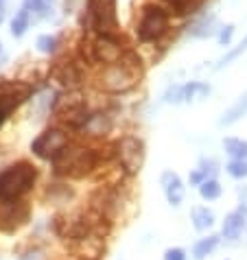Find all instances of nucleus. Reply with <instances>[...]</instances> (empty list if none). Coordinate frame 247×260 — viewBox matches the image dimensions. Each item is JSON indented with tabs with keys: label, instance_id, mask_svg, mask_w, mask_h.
I'll return each mask as SVG.
<instances>
[{
	"label": "nucleus",
	"instance_id": "1",
	"mask_svg": "<svg viewBox=\"0 0 247 260\" xmlns=\"http://www.w3.org/2000/svg\"><path fill=\"white\" fill-rule=\"evenodd\" d=\"M38 166L18 160L0 171V206H9L22 201L28 192L33 190L38 182Z\"/></svg>",
	"mask_w": 247,
	"mask_h": 260
},
{
	"label": "nucleus",
	"instance_id": "2",
	"mask_svg": "<svg viewBox=\"0 0 247 260\" xmlns=\"http://www.w3.org/2000/svg\"><path fill=\"white\" fill-rule=\"evenodd\" d=\"M103 162V153L99 149L79 147V144H68L53 162V173L61 177H85Z\"/></svg>",
	"mask_w": 247,
	"mask_h": 260
},
{
	"label": "nucleus",
	"instance_id": "3",
	"mask_svg": "<svg viewBox=\"0 0 247 260\" xmlns=\"http://www.w3.org/2000/svg\"><path fill=\"white\" fill-rule=\"evenodd\" d=\"M140 79V59H136L134 55H125L120 61L103 66V70L97 77V85L105 92H127L132 90L136 81Z\"/></svg>",
	"mask_w": 247,
	"mask_h": 260
},
{
	"label": "nucleus",
	"instance_id": "4",
	"mask_svg": "<svg viewBox=\"0 0 247 260\" xmlns=\"http://www.w3.org/2000/svg\"><path fill=\"white\" fill-rule=\"evenodd\" d=\"M169 26H171L169 11L158 5H147L140 11L136 35L142 44H151V42H158L160 38H164V35L169 33Z\"/></svg>",
	"mask_w": 247,
	"mask_h": 260
},
{
	"label": "nucleus",
	"instance_id": "5",
	"mask_svg": "<svg viewBox=\"0 0 247 260\" xmlns=\"http://www.w3.org/2000/svg\"><path fill=\"white\" fill-rule=\"evenodd\" d=\"M88 28L97 35H118L116 0H88Z\"/></svg>",
	"mask_w": 247,
	"mask_h": 260
},
{
	"label": "nucleus",
	"instance_id": "6",
	"mask_svg": "<svg viewBox=\"0 0 247 260\" xmlns=\"http://www.w3.org/2000/svg\"><path fill=\"white\" fill-rule=\"evenodd\" d=\"M127 55L122 48L118 35H97L88 40V59L101 66H110V63L120 61Z\"/></svg>",
	"mask_w": 247,
	"mask_h": 260
},
{
	"label": "nucleus",
	"instance_id": "7",
	"mask_svg": "<svg viewBox=\"0 0 247 260\" xmlns=\"http://www.w3.org/2000/svg\"><path fill=\"white\" fill-rule=\"evenodd\" d=\"M68 144H70V138L64 129L50 127V129H46V132H42L38 138L31 142V151H33V155L40 157V160L53 162L55 157L68 147Z\"/></svg>",
	"mask_w": 247,
	"mask_h": 260
},
{
	"label": "nucleus",
	"instance_id": "8",
	"mask_svg": "<svg viewBox=\"0 0 247 260\" xmlns=\"http://www.w3.org/2000/svg\"><path fill=\"white\" fill-rule=\"evenodd\" d=\"M31 88L22 83H0V127L5 125V120L11 116L13 110H18V105L28 99Z\"/></svg>",
	"mask_w": 247,
	"mask_h": 260
},
{
	"label": "nucleus",
	"instance_id": "9",
	"mask_svg": "<svg viewBox=\"0 0 247 260\" xmlns=\"http://www.w3.org/2000/svg\"><path fill=\"white\" fill-rule=\"evenodd\" d=\"M116 157H118L120 166L125 169L127 173H138L142 166V160H144V147L140 140L136 138H125L116 144Z\"/></svg>",
	"mask_w": 247,
	"mask_h": 260
},
{
	"label": "nucleus",
	"instance_id": "10",
	"mask_svg": "<svg viewBox=\"0 0 247 260\" xmlns=\"http://www.w3.org/2000/svg\"><path fill=\"white\" fill-rule=\"evenodd\" d=\"M26 221H28V208L22 201L3 206V212H0V230H5V232H16Z\"/></svg>",
	"mask_w": 247,
	"mask_h": 260
},
{
	"label": "nucleus",
	"instance_id": "11",
	"mask_svg": "<svg viewBox=\"0 0 247 260\" xmlns=\"http://www.w3.org/2000/svg\"><path fill=\"white\" fill-rule=\"evenodd\" d=\"M160 184H162V190L166 194V201L171 206H179L184 201V194H186V188L181 184V179L175 171H164L162 177H160Z\"/></svg>",
	"mask_w": 247,
	"mask_h": 260
},
{
	"label": "nucleus",
	"instance_id": "12",
	"mask_svg": "<svg viewBox=\"0 0 247 260\" xmlns=\"http://www.w3.org/2000/svg\"><path fill=\"white\" fill-rule=\"evenodd\" d=\"M110 129H112V118L107 116V114H103V112H92L88 122H85L83 129H81V134L83 136L88 134V136H94V138H101V136L110 134Z\"/></svg>",
	"mask_w": 247,
	"mask_h": 260
},
{
	"label": "nucleus",
	"instance_id": "13",
	"mask_svg": "<svg viewBox=\"0 0 247 260\" xmlns=\"http://www.w3.org/2000/svg\"><path fill=\"white\" fill-rule=\"evenodd\" d=\"M245 219H247V212L243 210V208H238V210L230 212L228 216H225V221H223L221 234L228 238V241H236V238L241 236L243 228H245Z\"/></svg>",
	"mask_w": 247,
	"mask_h": 260
},
{
	"label": "nucleus",
	"instance_id": "14",
	"mask_svg": "<svg viewBox=\"0 0 247 260\" xmlns=\"http://www.w3.org/2000/svg\"><path fill=\"white\" fill-rule=\"evenodd\" d=\"M245 114H247V92H245L243 96L236 99V103L232 105L230 110L223 112V116L219 118V127H230V125H234V122L241 120Z\"/></svg>",
	"mask_w": 247,
	"mask_h": 260
},
{
	"label": "nucleus",
	"instance_id": "15",
	"mask_svg": "<svg viewBox=\"0 0 247 260\" xmlns=\"http://www.w3.org/2000/svg\"><path fill=\"white\" fill-rule=\"evenodd\" d=\"M55 77L59 79V81L64 85H68V88H72V85H77L79 81H81V72H79V66L75 61H64L59 68L55 70Z\"/></svg>",
	"mask_w": 247,
	"mask_h": 260
},
{
	"label": "nucleus",
	"instance_id": "16",
	"mask_svg": "<svg viewBox=\"0 0 247 260\" xmlns=\"http://www.w3.org/2000/svg\"><path fill=\"white\" fill-rule=\"evenodd\" d=\"M219 241H221L219 234H210L206 238H199V241L195 243V247H193V258L195 260H203L208 254H212V251L217 249Z\"/></svg>",
	"mask_w": 247,
	"mask_h": 260
},
{
	"label": "nucleus",
	"instance_id": "17",
	"mask_svg": "<svg viewBox=\"0 0 247 260\" xmlns=\"http://www.w3.org/2000/svg\"><path fill=\"white\" fill-rule=\"evenodd\" d=\"M210 94V85L203 81H191L186 85H181V96H184L186 103H193L197 99H203Z\"/></svg>",
	"mask_w": 247,
	"mask_h": 260
},
{
	"label": "nucleus",
	"instance_id": "18",
	"mask_svg": "<svg viewBox=\"0 0 247 260\" xmlns=\"http://www.w3.org/2000/svg\"><path fill=\"white\" fill-rule=\"evenodd\" d=\"M193 225H195L197 232H206V230H210L214 225L212 210H208V208H203V206L193 208Z\"/></svg>",
	"mask_w": 247,
	"mask_h": 260
},
{
	"label": "nucleus",
	"instance_id": "19",
	"mask_svg": "<svg viewBox=\"0 0 247 260\" xmlns=\"http://www.w3.org/2000/svg\"><path fill=\"white\" fill-rule=\"evenodd\" d=\"M166 3H169L171 11L175 13L177 18H186V16H191V13L197 11L206 0H166Z\"/></svg>",
	"mask_w": 247,
	"mask_h": 260
},
{
	"label": "nucleus",
	"instance_id": "20",
	"mask_svg": "<svg viewBox=\"0 0 247 260\" xmlns=\"http://www.w3.org/2000/svg\"><path fill=\"white\" fill-rule=\"evenodd\" d=\"M225 153L232 155V160H247V142L238 138H225L223 140Z\"/></svg>",
	"mask_w": 247,
	"mask_h": 260
},
{
	"label": "nucleus",
	"instance_id": "21",
	"mask_svg": "<svg viewBox=\"0 0 247 260\" xmlns=\"http://www.w3.org/2000/svg\"><path fill=\"white\" fill-rule=\"evenodd\" d=\"M28 24H31V13H28L24 7L16 13V18L11 20V35L13 38H22V35L26 33Z\"/></svg>",
	"mask_w": 247,
	"mask_h": 260
},
{
	"label": "nucleus",
	"instance_id": "22",
	"mask_svg": "<svg viewBox=\"0 0 247 260\" xmlns=\"http://www.w3.org/2000/svg\"><path fill=\"white\" fill-rule=\"evenodd\" d=\"M199 194H201V199H206V201L219 199L221 197V184L217 182V177L203 179V182L199 184Z\"/></svg>",
	"mask_w": 247,
	"mask_h": 260
},
{
	"label": "nucleus",
	"instance_id": "23",
	"mask_svg": "<svg viewBox=\"0 0 247 260\" xmlns=\"http://www.w3.org/2000/svg\"><path fill=\"white\" fill-rule=\"evenodd\" d=\"M50 5H53V0H24L22 7L28 13H35V16L44 18V16H48Z\"/></svg>",
	"mask_w": 247,
	"mask_h": 260
},
{
	"label": "nucleus",
	"instance_id": "24",
	"mask_svg": "<svg viewBox=\"0 0 247 260\" xmlns=\"http://www.w3.org/2000/svg\"><path fill=\"white\" fill-rule=\"evenodd\" d=\"M245 50H247V35L243 38V42H241V44H238V46H234V48H232L228 55H223V57H221V59H219V63H217V70H221V68H225V66H230V63L234 61V59H238V57H241V55L245 53Z\"/></svg>",
	"mask_w": 247,
	"mask_h": 260
},
{
	"label": "nucleus",
	"instance_id": "25",
	"mask_svg": "<svg viewBox=\"0 0 247 260\" xmlns=\"http://www.w3.org/2000/svg\"><path fill=\"white\" fill-rule=\"evenodd\" d=\"M225 171H228L230 177L243 179V177H247V160H232L225 166Z\"/></svg>",
	"mask_w": 247,
	"mask_h": 260
},
{
	"label": "nucleus",
	"instance_id": "26",
	"mask_svg": "<svg viewBox=\"0 0 247 260\" xmlns=\"http://www.w3.org/2000/svg\"><path fill=\"white\" fill-rule=\"evenodd\" d=\"M214 18H210V20H201V22H197L193 26V31L191 35H195V38H210V35L214 33Z\"/></svg>",
	"mask_w": 247,
	"mask_h": 260
},
{
	"label": "nucleus",
	"instance_id": "27",
	"mask_svg": "<svg viewBox=\"0 0 247 260\" xmlns=\"http://www.w3.org/2000/svg\"><path fill=\"white\" fill-rule=\"evenodd\" d=\"M38 48L42 50V53H46V55L55 53L57 50V38L55 35H40L38 38Z\"/></svg>",
	"mask_w": 247,
	"mask_h": 260
},
{
	"label": "nucleus",
	"instance_id": "28",
	"mask_svg": "<svg viewBox=\"0 0 247 260\" xmlns=\"http://www.w3.org/2000/svg\"><path fill=\"white\" fill-rule=\"evenodd\" d=\"M164 103H173V105L184 103V96H181V85H171V88L166 90V94H164Z\"/></svg>",
	"mask_w": 247,
	"mask_h": 260
},
{
	"label": "nucleus",
	"instance_id": "29",
	"mask_svg": "<svg viewBox=\"0 0 247 260\" xmlns=\"http://www.w3.org/2000/svg\"><path fill=\"white\" fill-rule=\"evenodd\" d=\"M199 171L203 173V175H206V179H208V177H214L217 171H219V164H217L214 160H201Z\"/></svg>",
	"mask_w": 247,
	"mask_h": 260
},
{
	"label": "nucleus",
	"instance_id": "30",
	"mask_svg": "<svg viewBox=\"0 0 247 260\" xmlns=\"http://www.w3.org/2000/svg\"><path fill=\"white\" fill-rule=\"evenodd\" d=\"M18 260H46V256H44V251L38 249V247H28L26 251L20 254Z\"/></svg>",
	"mask_w": 247,
	"mask_h": 260
},
{
	"label": "nucleus",
	"instance_id": "31",
	"mask_svg": "<svg viewBox=\"0 0 247 260\" xmlns=\"http://www.w3.org/2000/svg\"><path fill=\"white\" fill-rule=\"evenodd\" d=\"M232 35H234V24L223 26L221 31H219V44H221V46H228L230 42H232Z\"/></svg>",
	"mask_w": 247,
	"mask_h": 260
},
{
	"label": "nucleus",
	"instance_id": "32",
	"mask_svg": "<svg viewBox=\"0 0 247 260\" xmlns=\"http://www.w3.org/2000/svg\"><path fill=\"white\" fill-rule=\"evenodd\" d=\"M164 260H188V256L181 247H171L164 251Z\"/></svg>",
	"mask_w": 247,
	"mask_h": 260
},
{
	"label": "nucleus",
	"instance_id": "33",
	"mask_svg": "<svg viewBox=\"0 0 247 260\" xmlns=\"http://www.w3.org/2000/svg\"><path fill=\"white\" fill-rule=\"evenodd\" d=\"M203 179H206V175H203V173L197 169V171H193V173H191V177H188V182H191L193 186H199V184L203 182Z\"/></svg>",
	"mask_w": 247,
	"mask_h": 260
},
{
	"label": "nucleus",
	"instance_id": "34",
	"mask_svg": "<svg viewBox=\"0 0 247 260\" xmlns=\"http://www.w3.org/2000/svg\"><path fill=\"white\" fill-rule=\"evenodd\" d=\"M5 11V0H0V13Z\"/></svg>",
	"mask_w": 247,
	"mask_h": 260
},
{
	"label": "nucleus",
	"instance_id": "35",
	"mask_svg": "<svg viewBox=\"0 0 247 260\" xmlns=\"http://www.w3.org/2000/svg\"><path fill=\"white\" fill-rule=\"evenodd\" d=\"M0 57H3V44H0Z\"/></svg>",
	"mask_w": 247,
	"mask_h": 260
}]
</instances>
